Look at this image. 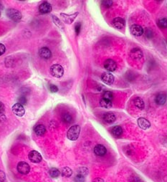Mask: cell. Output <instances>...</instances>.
Wrapping results in <instances>:
<instances>
[{
  "instance_id": "cell-34",
  "label": "cell",
  "mask_w": 167,
  "mask_h": 182,
  "mask_svg": "<svg viewBox=\"0 0 167 182\" xmlns=\"http://www.w3.org/2000/svg\"><path fill=\"white\" fill-rule=\"evenodd\" d=\"M50 90L51 93H57L58 91V88L55 85H50Z\"/></svg>"
},
{
  "instance_id": "cell-21",
  "label": "cell",
  "mask_w": 167,
  "mask_h": 182,
  "mask_svg": "<svg viewBox=\"0 0 167 182\" xmlns=\"http://www.w3.org/2000/svg\"><path fill=\"white\" fill-rule=\"evenodd\" d=\"M134 103L135 106H136V108H138L139 109L143 110L144 108V106H145L144 102L141 98L137 97V98H135L134 100Z\"/></svg>"
},
{
  "instance_id": "cell-3",
  "label": "cell",
  "mask_w": 167,
  "mask_h": 182,
  "mask_svg": "<svg viewBox=\"0 0 167 182\" xmlns=\"http://www.w3.org/2000/svg\"><path fill=\"white\" fill-rule=\"evenodd\" d=\"M50 73L53 77L58 78H61L64 74L63 68L60 65H58V64L53 65L50 68Z\"/></svg>"
},
{
  "instance_id": "cell-14",
  "label": "cell",
  "mask_w": 167,
  "mask_h": 182,
  "mask_svg": "<svg viewBox=\"0 0 167 182\" xmlns=\"http://www.w3.org/2000/svg\"><path fill=\"white\" fill-rule=\"evenodd\" d=\"M39 55L40 57L43 59H49L52 56V53H51L50 50L48 48H42L40 50H39Z\"/></svg>"
},
{
  "instance_id": "cell-38",
  "label": "cell",
  "mask_w": 167,
  "mask_h": 182,
  "mask_svg": "<svg viewBox=\"0 0 167 182\" xmlns=\"http://www.w3.org/2000/svg\"><path fill=\"white\" fill-rule=\"evenodd\" d=\"M4 111V105L2 102H0V115L3 114Z\"/></svg>"
},
{
  "instance_id": "cell-16",
  "label": "cell",
  "mask_w": 167,
  "mask_h": 182,
  "mask_svg": "<svg viewBox=\"0 0 167 182\" xmlns=\"http://www.w3.org/2000/svg\"><path fill=\"white\" fill-rule=\"evenodd\" d=\"M131 57L134 59V60H139L143 57V53L142 51L139 48H134L131 51L130 53Z\"/></svg>"
},
{
  "instance_id": "cell-39",
  "label": "cell",
  "mask_w": 167,
  "mask_h": 182,
  "mask_svg": "<svg viewBox=\"0 0 167 182\" xmlns=\"http://www.w3.org/2000/svg\"><path fill=\"white\" fill-rule=\"evenodd\" d=\"M92 182H105V181H104V179H102L100 178H96V179H95Z\"/></svg>"
},
{
  "instance_id": "cell-23",
  "label": "cell",
  "mask_w": 167,
  "mask_h": 182,
  "mask_svg": "<svg viewBox=\"0 0 167 182\" xmlns=\"http://www.w3.org/2000/svg\"><path fill=\"white\" fill-rule=\"evenodd\" d=\"M100 106L105 108H110L112 107V102L110 100H105L104 98H102L100 100Z\"/></svg>"
},
{
  "instance_id": "cell-12",
  "label": "cell",
  "mask_w": 167,
  "mask_h": 182,
  "mask_svg": "<svg viewBox=\"0 0 167 182\" xmlns=\"http://www.w3.org/2000/svg\"><path fill=\"white\" fill-rule=\"evenodd\" d=\"M39 11L43 14H48L52 11V6L48 2H44L39 7Z\"/></svg>"
},
{
  "instance_id": "cell-7",
  "label": "cell",
  "mask_w": 167,
  "mask_h": 182,
  "mask_svg": "<svg viewBox=\"0 0 167 182\" xmlns=\"http://www.w3.org/2000/svg\"><path fill=\"white\" fill-rule=\"evenodd\" d=\"M12 111L14 114L18 116L22 117L24 115V113H25V110H24V106L23 105L19 104V103H16L14 104L13 106H12Z\"/></svg>"
},
{
  "instance_id": "cell-1",
  "label": "cell",
  "mask_w": 167,
  "mask_h": 182,
  "mask_svg": "<svg viewBox=\"0 0 167 182\" xmlns=\"http://www.w3.org/2000/svg\"><path fill=\"white\" fill-rule=\"evenodd\" d=\"M80 133V127L78 125H73L72 127L70 128V129L68 130L67 136L68 139L70 141H76L79 137Z\"/></svg>"
},
{
  "instance_id": "cell-41",
  "label": "cell",
  "mask_w": 167,
  "mask_h": 182,
  "mask_svg": "<svg viewBox=\"0 0 167 182\" xmlns=\"http://www.w3.org/2000/svg\"><path fill=\"white\" fill-rule=\"evenodd\" d=\"M0 17H1V12H0Z\"/></svg>"
},
{
  "instance_id": "cell-4",
  "label": "cell",
  "mask_w": 167,
  "mask_h": 182,
  "mask_svg": "<svg viewBox=\"0 0 167 182\" xmlns=\"http://www.w3.org/2000/svg\"><path fill=\"white\" fill-rule=\"evenodd\" d=\"M17 169H18L19 173L23 174V175H26V174H29V172L30 171V166H29L28 163H26L24 161L19 162L18 164Z\"/></svg>"
},
{
  "instance_id": "cell-22",
  "label": "cell",
  "mask_w": 167,
  "mask_h": 182,
  "mask_svg": "<svg viewBox=\"0 0 167 182\" xmlns=\"http://www.w3.org/2000/svg\"><path fill=\"white\" fill-rule=\"evenodd\" d=\"M60 174L63 177H70L72 176L73 171L72 169L69 168V167H64L62 169V171H61Z\"/></svg>"
},
{
  "instance_id": "cell-27",
  "label": "cell",
  "mask_w": 167,
  "mask_h": 182,
  "mask_svg": "<svg viewBox=\"0 0 167 182\" xmlns=\"http://www.w3.org/2000/svg\"><path fill=\"white\" fill-rule=\"evenodd\" d=\"M158 26L160 28H167V19L166 18L160 19L158 21Z\"/></svg>"
},
{
  "instance_id": "cell-5",
  "label": "cell",
  "mask_w": 167,
  "mask_h": 182,
  "mask_svg": "<svg viewBox=\"0 0 167 182\" xmlns=\"http://www.w3.org/2000/svg\"><path fill=\"white\" fill-rule=\"evenodd\" d=\"M78 15V12H75L74 14H63L62 13L60 14V16L62 17V19L64 23L68 24H72L76 17Z\"/></svg>"
},
{
  "instance_id": "cell-33",
  "label": "cell",
  "mask_w": 167,
  "mask_h": 182,
  "mask_svg": "<svg viewBox=\"0 0 167 182\" xmlns=\"http://www.w3.org/2000/svg\"><path fill=\"white\" fill-rule=\"evenodd\" d=\"M81 30V23H78L75 27V31L76 34H79Z\"/></svg>"
},
{
  "instance_id": "cell-28",
  "label": "cell",
  "mask_w": 167,
  "mask_h": 182,
  "mask_svg": "<svg viewBox=\"0 0 167 182\" xmlns=\"http://www.w3.org/2000/svg\"><path fill=\"white\" fill-rule=\"evenodd\" d=\"M113 97H114V95H113V93L111 91H105L104 93V95H103V98L108 100H110V101L112 100Z\"/></svg>"
},
{
  "instance_id": "cell-25",
  "label": "cell",
  "mask_w": 167,
  "mask_h": 182,
  "mask_svg": "<svg viewBox=\"0 0 167 182\" xmlns=\"http://www.w3.org/2000/svg\"><path fill=\"white\" fill-rule=\"evenodd\" d=\"M49 174L53 178H58L60 176V171L56 168H52L49 171Z\"/></svg>"
},
{
  "instance_id": "cell-2",
  "label": "cell",
  "mask_w": 167,
  "mask_h": 182,
  "mask_svg": "<svg viewBox=\"0 0 167 182\" xmlns=\"http://www.w3.org/2000/svg\"><path fill=\"white\" fill-rule=\"evenodd\" d=\"M7 15L9 19L14 22H19L22 19L21 12L15 9H8L7 10Z\"/></svg>"
},
{
  "instance_id": "cell-40",
  "label": "cell",
  "mask_w": 167,
  "mask_h": 182,
  "mask_svg": "<svg viewBox=\"0 0 167 182\" xmlns=\"http://www.w3.org/2000/svg\"><path fill=\"white\" fill-rule=\"evenodd\" d=\"M131 182H141V179L138 178V177H134V180H133Z\"/></svg>"
},
{
  "instance_id": "cell-13",
  "label": "cell",
  "mask_w": 167,
  "mask_h": 182,
  "mask_svg": "<svg viewBox=\"0 0 167 182\" xmlns=\"http://www.w3.org/2000/svg\"><path fill=\"white\" fill-rule=\"evenodd\" d=\"M106 148L101 144H98L94 148V154L98 156H103L106 154Z\"/></svg>"
},
{
  "instance_id": "cell-29",
  "label": "cell",
  "mask_w": 167,
  "mask_h": 182,
  "mask_svg": "<svg viewBox=\"0 0 167 182\" xmlns=\"http://www.w3.org/2000/svg\"><path fill=\"white\" fill-rule=\"evenodd\" d=\"M78 174H80L84 176H86L88 174V169L85 167H81L78 169Z\"/></svg>"
},
{
  "instance_id": "cell-37",
  "label": "cell",
  "mask_w": 167,
  "mask_h": 182,
  "mask_svg": "<svg viewBox=\"0 0 167 182\" xmlns=\"http://www.w3.org/2000/svg\"><path fill=\"white\" fill-rule=\"evenodd\" d=\"M6 176H5V174L2 171H0V182H2L5 180Z\"/></svg>"
},
{
  "instance_id": "cell-31",
  "label": "cell",
  "mask_w": 167,
  "mask_h": 182,
  "mask_svg": "<svg viewBox=\"0 0 167 182\" xmlns=\"http://www.w3.org/2000/svg\"><path fill=\"white\" fill-rule=\"evenodd\" d=\"M145 34H146V37L147 38L151 39L153 38V31L151 29H146V32H145Z\"/></svg>"
},
{
  "instance_id": "cell-18",
  "label": "cell",
  "mask_w": 167,
  "mask_h": 182,
  "mask_svg": "<svg viewBox=\"0 0 167 182\" xmlns=\"http://www.w3.org/2000/svg\"><path fill=\"white\" fill-rule=\"evenodd\" d=\"M34 131H35V133L38 135V136H42L45 134L46 128L45 127V125H43L42 124L37 125L35 127V129H34Z\"/></svg>"
},
{
  "instance_id": "cell-9",
  "label": "cell",
  "mask_w": 167,
  "mask_h": 182,
  "mask_svg": "<svg viewBox=\"0 0 167 182\" xmlns=\"http://www.w3.org/2000/svg\"><path fill=\"white\" fill-rule=\"evenodd\" d=\"M104 68L109 72H114L117 68V64L111 59H108L104 63Z\"/></svg>"
},
{
  "instance_id": "cell-35",
  "label": "cell",
  "mask_w": 167,
  "mask_h": 182,
  "mask_svg": "<svg viewBox=\"0 0 167 182\" xmlns=\"http://www.w3.org/2000/svg\"><path fill=\"white\" fill-rule=\"evenodd\" d=\"M19 104H21V105H24V104H26V103H27V99H26V98L24 97V96H21V97H19Z\"/></svg>"
},
{
  "instance_id": "cell-26",
  "label": "cell",
  "mask_w": 167,
  "mask_h": 182,
  "mask_svg": "<svg viewBox=\"0 0 167 182\" xmlns=\"http://www.w3.org/2000/svg\"><path fill=\"white\" fill-rule=\"evenodd\" d=\"M52 18H53V20L54 22V23H55L56 25H57L59 28L63 29H64V25L63 24L61 23V21L56 16H52Z\"/></svg>"
},
{
  "instance_id": "cell-19",
  "label": "cell",
  "mask_w": 167,
  "mask_h": 182,
  "mask_svg": "<svg viewBox=\"0 0 167 182\" xmlns=\"http://www.w3.org/2000/svg\"><path fill=\"white\" fill-rule=\"evenodd\" d=\"M166 101V95L163 94V93H159V94L157 95L155 98V102L158 105L165 104Z\"/></svg>"
},
{
  "instance_id": "cell-24",
  "label": "cell",
  "mask_w": 167,
  "mask_h": 182,
  "mask_svg": "<svg viewBox=\"0 0 167 182\" xmlns=\"http://www.w3.org/2000/svg\"><path fill=\"white\" fill-rule=\"evenodd\" d=\"M62 120L64 123H66V124H70V123L72 122L73 117L69 113H65L62 115Z\"/></svg>"
},
{
  "instance_id": "cell-11",
  "label": "cell",
  "mask_w": 167,
  "mask_h": 182,
  "mask_svg": "<svg viewBox=\"0 0 167 182\" xmlns=\"http://www.w3.org/2000/svg\"><path fill=\"white\" fill-rule=\"evenodd\" d=\"M112 24L114 28L121 29L125 28L126 25V22L121 17H116V18L114 19V20L112 21Z\"/></svg>"
},
{
  "instance_id": "cell-6",
  "label": "cell",
  "mask_w": 167,
  "mask_h": 182,
  "mask_svg": "<svg viewBox=\"0 0 167 182\" xmlns=\"http://www.w3.org/2000/svg\"><path fill=\"white\" fill-rule=\"evenodd\" d=\"M29 159L30 160V161L33 162V163L38 164L40 163L43 158H42V156L39 152L37 151H32L29 152Z\"/></svg>"
},
{
  "instance_id": "cell-36",
  "label": "cell",
  "mask_w": 167,
  "mask_h": 182,
  "mask_svg": "<svg viewBox=\"0 0 167 182\" xmlns=\"http://www.w3.org/2000/svg\"><path fill=\"white\" fill-rule=\"evenodd\" d=\"M5 50H6L5 46H4L3 44L0 43V56L2 55L4 53H5Z\"/></svg>"
},
{
  "instance_id": "cell-30",
  "label": "cell",
  "mask_w": 167,
  "mask_h": 182,
  "mask_svg": "<svg viewBox=\"0 0 167 182\" xmlns=\"http://www.w3.org/2000/svg\"><path fill=\"white\" fill-rule=\"evenodd\" d=\"M74 180L75 182H85V176L80 175V174H77L75 176Z\"/></svg>"
},
{
  "instance_id": "cell-8",
  "label": "cell",
  "mask_w": 167,
  "mask_h": 182,
  "mask_svg": "<svg viewBox=\"0 0 167 182\" xmlns=\"http://www.w3.org/2000/svg\"><path fill=\"white\" fill-rule=\"evenodd\" d=\"M130 29H131V33L132 34H134V36L136 37H139L141 36L142 34H144V29L142 28L141 26H140L139 24H132L130 28Z\"/></svg>"
},
{
  "instance_id": "cell-32",
  "label": "cell",
  "mask_w": 167,
  "mask_h": 182,
  "mask_svg": "<svg viewBox=\"0 0 167 182\" xmlns=\"http://www.w3.org/2000/svg\"><path fill=\"white\" fill-rule=\"evenodd\" d=\"M102 4L105 7H106V8H110V7H111V6H112L113 2L110 1V0H106V1H103L102 2Z\"/></svg>"
},
{
  "instance_id": "cell-15",
  "label": "cell",
  "mask_w": 167,
  "mask_h": 182,
  "mask_svg": "<svg viewBox=\"0 0 167 182\" xmlns=\"http://www.w3.org/2000/svg\"><path fill=\"white\" fill-rule=\"evenodd\" d=\"M138 124L141 129L144 130H147L151 127V124L148 120L144 118H139L138 119Z\"/></svg>"
},
{
  "instance_id": "cell-10",
  "label": "cell",
  "mask_w": 167,
  "mask_h": 182,
  "mask_svg": "<svg viewBox=\"0 0 167 182\" xmlns=\"http://www.w3.org/2000/svg\"><path fill=\"white\" fill-rule=\"evenodd\" d=\"M101 80L105 84L112 85L114 82L115 78L110 73H105L101 75Z\"/></svg>"
},
{
  "instance_id": "cell-17",
  "label": "cell",
  "mask_w": 167,
  "mask_h": 182,
  "mask_svg": "<svg viewBox=\"0 0 167 182\" xmlns=\"http://www.w3.org/2000/svg\"><path fill=\"white\" fill-rule=\"evenodd\" d=\"M103 119L107 124H113L115 121V115L113 113H105L103 116Z\"/></svg>"
},
{
  "instance_id": "cell-20",
  "label": "cell",
  "mask_w": 167,
  "mask_h": 182,
  "mask_svg": "<svg viewBox=\"0 0 167 182\" xmlns=\"http://www.w3.org/2000/svg\"><path fill=\"white\" fill-rule=\"evenodd\" d=\"M112 134L115 137H119L123 134V129L119 125H115L111 130Z\"/></svg>"
}]
</instances>
